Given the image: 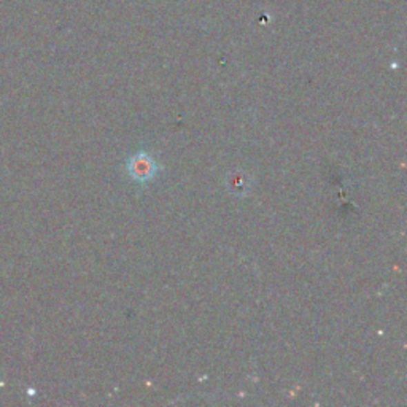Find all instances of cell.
Returning <instances> with one entry per match:
<instances>
[{
	"label": "cell",
	"mask_w": 407,
	"mask_h": 407,
	"mask_svg": "<svg viewBox=\"0 0 407 407\" xmlns=\"http://www.w3.org/2000/svg\"><path fill=\"white\" fill-rule=\"evenodd\" d=\"M151 170H153V163H151L150 158L147 156H135L132 159V163H130V172H132L134 177H148L151 174Z\"/></svg>",
	"instance_id": "6da1fadb"
}]
</instances>
